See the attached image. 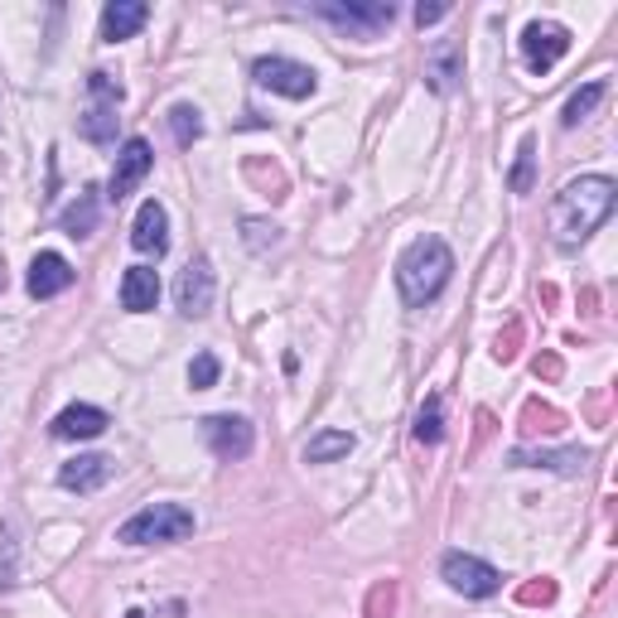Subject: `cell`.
Instances as JSON below:
<instances>
[{
	"label": "cell",
	"mask_w": 618,
	"mask_h": 618,
	"mask_svg": "<svg viewBox=\"0 0 618 618\" xmlns=\"http://www.w3.org/2000/svg\"><path fill=\"white\" fill-rule=\"evenodd\" d=\"M88 92H92V106H88V112H82V121H78V136L92 141V145L116 141V106H121V97H126V88H121L112 72L97 68L92 78H88Z\"/></svg>",
	"instance_id": "4"
},
{
	"label": "cell",
	"mask_w": 618,
	"mask_h": 618,
	"mask_svg": "<svg viewBox=\"0 0 618 618\" xmlns=\"http://www.w3.org/2000/svg\"><path fill=\"white\" fill-rule=\"evenodd\" d=\"M571 54V30L555 20H531L523 30V58L531 72H551L561 58Z\"/></svg>",
	"instance_id": "8"
},
{
	"label": "cell",
	"mask_w": 618,
	"mask_h": 618,
	"mask_svg": "<svg viewBox=\"0 0 618 618\" xmlns=\"http://www.w3.org/2000/svg\"><path fill=\"white\" fill-rule=\"evenodd\" d=\"M450 15V5H416V24L426 30V24H435V20H445Z\"/></svg>",
	"instance_id": "30"
},
{
	"label": "cell",
	"mask_w": 618,
	"mask_h": 618,
	"mask_svg": "<svg viewBox=\"0 0 618 618\" xmlns=\"http://www.w3.org/2000/svg\"><path fill=\"white\" fill-rule=\"evenodd\" d=\"M145 20H150V5H145V0H112V5L102 10V40L106 44L131 40Z\"/></svg>",
	"instance_id": "17"
},
{
	"label": "cell",
	"mask_w": 618,
	"mask_h": 618,
	"mask_svg": "<svg viewBox=\"0 0 618 618\" xmlns=\"http://www.w3.org/2000/svg\"><path fill=\"white\" fill-rule=\"evenodd\" d=\"M523 604H551L555 599V585L551 580H541V585H523V595H517Z\"/></svg>",
	"instance_id": "29"
},
{
	"label": "cell",
	"mask_w": 618,
	"mask_h": 618,
	"mask_svg": "<svg viewBox=\"0 0 618 618\" xmlns=\"http://www.w3.org/2000/svg\"><path fill=\"white\" fill-rule=\"evenodd\" d=\"M618 203V184L609 175H585V179H571L551 203V241L561 251H575L589 233H599L609 223Z\"/></svg>",
	"instance_id": "1"
},
{
	"label": "cell",
	"mask_w": 618,
	"mask_h": 618,
	"mask_svg": "<svg viewBox=\"0 0 618 618\" xmlns=\"http://www.w3.org/2000/svg\"><path fill=\"white\" fill-rule=\"evenodd\" d=\"M517 338H523V324H513V329H507V338L498 334V348H493V358H498V362H513V358H517Z\"/></svg>",
	"instance_id": "28"
},
{
	"label": "cell",
	"mask_w": 618,
	"mask_h": 618,
	"mask_svg": "<svg viewBox=\"0 0 618 618\" xmlns=\"http://www.w3.org/2000/svg\"><path fill=\"white\" fill-rule=\"evenodd\" d=\"M184 537H193V513L184 503H150L116 531V541H126V547H169Z\"/></svg>",
	"instance_id": "3"
},
{
	"label": "cell",
	"mask_w": 618,
	"mask_h": 618,
	"mask_svg": "<svg viewBox=\"0 0 618 618\" xmlns=\"http://www.w3.org/2000/svg\"><path fill=\"white\" fill-rule=\"evenodd\" d=\"M353 435L348 430H319L314 440L305 445V464H334V459H344V454H353Z\"/></svg>",
	"instance_id": "18"
},
{
	"label": "cell",
	"mask_w": 618,
	"mask_h": 618,
	"mask_svg": "<svg viewBox=\"0 0 618 618\" xmlns=\"http://www.w3.org/2000/svg\"><path fill=\"white\" fill-rule=\"evenodd\" d=\"M155 305H160V276H155L150 266H131V271L121 276V310L150 314Z\"/></svg>",
	"instance_id": "15"
},
{
	"label": "cell",
	"mask_w": 618,
	"mask_h": 618,
	"mask_svg": "<svg viewBox=\"0 0 618 618\" xmlns=\"http://www.w3.org/2000/svg\"><path fill=\"white\" fill-rule=\"evenodd\" d=\"M48 430H54V440H97V435L106 430V411L78 402V406H68V411H58Z\"/></svg>",
	"instance_id": "14"
},
{
	"label": "cell",
	"mask_w": 618,
	"mask_h": 618,
	"mask_svg": "<svg viewBox=\"0 0 618 618\" xmlns=\"http://www.w3.org/2000/svg\"><path fill=\"white\" fill-rule=\"evenodd\" d=\"M217 372H223V368H217V358L199 353L189 362V386H193V392H209V386H217Z\"/></svg>",
	"instance_id": "25"
},
{
	"label": "cell",
	"mask_w": 618,
	"mask_h": 618,
	"mask_svg": "<svg viewBox=\"0 0 618 618\" xmlns=\"http://www.w3.org/2000/svg\"><path fill=\"white\" fill-rule=\"evenodd\" d=\"M251 78H257V88L266 92H281V97H295V102H305V97H314V88H319V78H314V68L295 64V58H257L251 64Z\"/></svg>",
	"instance_id": "7"
},
{
	"label": "cell",
	"mask_w": 618,
	"mask_h": 618,
	"mask_svg": "<svg viewBox=\"0 0 618 618\" xmlns=\"http://www.w3.org/2000/svg\"><path fill=\"white\" fill-rule=\"evenodd\" d=\"M450 276H454V251L445 247L440 237L411 241V247L402 251V261H396V290H402V300L411 310L440 300V290L450 285Z\"/></svg>",
	"instance_id": "2"
},
{
	"label": "cell",
	"mask_w": 618,
	"mask_h": 618,
	"mask_svg": "<svg viewBox=\"0 0 618 618\" xmlns=\"http://www.w3.org/2000/svg\"><path fill=\"white\" fill-rule=\"evenodd\" d=\"M131 247L145 251V257H165L169 251V213L160 199H145L136 223H131Z\"/></svg>",
	"instance_id": "12"
},
{
	"label": "cell",
	"mask_w": 618,
	"mask_h": 618,
	"mask_svg": "<svg viewBox=\"0 0 618 618\" xmlns=\"http://www.w3.org/2000/svg\"><path fill=\"white\" fill-rule=\"evenodd\" d=\"M155 169V150H150V141H141V136H131L126 145H121V155H116V169H112V179H106V199L121 203L126 193H136L145 184V175Z\"/></svg>",
	"instance_id": "9"
},
{
	"label": "cell",
	"mask_w": 618,
	"mask_h": 618,
	"mask_svg": "<svg viewBox=\"0 0 618 618\" xmlns=\"http://www.w3.org/2000/svg\"><path fill=\"white\" fill-rule=\"evenodd\" d=\"M314 15L348 30L353 40H372V34H382L396 20V5L392 0H348V5L344 0H329V5H314Z\"/></svg>",
	"instance_id": "5"
},
{
	"label": "cell",
	"mask_w": 618,
	"mask_h": 618,
	"mask_svg": "<svg viewBox=\"0 0 618 618\" xmlns=\"http://www.w3.org/2000/svg\"><path fill=\"white\" fill-rule=\"evenodd\" d=\"M169 131H175V141H179V145H184V150H189V145H193V141H199V136H203V121H199V106H189V102H179V106H175V112H169Z\"/></svg>",
	"instance_id": "22"
},
{
	"label": "cell",
	"mask_w": 618,
	"mask_h": 618,
	"mask_svg": "<svg viewBox=\"0 0 618 618\" xmlns=\"http://www.w3.org/2000/svg\"><path fill=\"white\" fill-rule=\"evenodd\" d=\"M0 290H5V261H0Z\"/></svg>",
	"instance_id": "32"
},
{
	"label": "cell",
	"mask_w": 618,
	"mask_h": 618,
	"mask_svg": "<svg viewBox=\"0 0 618 618\" xmlns=\"http://www.w3.org/2000/svg\"><path fill=\"white\" fill-rule=\"evenodd\" d=\"M541 372H547V378H555V372H561V362H555V358H537V378H541Z\"/></svg>",
	"instance_id": "31"
},
{
	"label": "cell",
	"mask_w": 618,
	"mask_h": 618,
	"mask_svg": "<svg viewBox=\"0 0 618 618\" xmlns=\"http://www.w3.org/2000/svg\"><path fill=\"white\" fill-rule=\"evenodd\" d=\"M523 420H527V426H523L527 435H537V430H541V435H551L555 426H561V416H555L551 406H537V402H531V406L523 411Z\"/></svg>",
	"instance_id": "27"
},
{
	"label": "cell",
	"mask_w": 618,
	"mask_h": 618,
	"mask_svg": "<svg viewBox=\"0 0 618 618\" xmlns=\"http://www.w3.org/2000/svg\"><path fill=\"white\" fill-rule=\"evenodd\" d=\"M203 445L217 454V459H247L251 445H257V430H251L247 416H203Z\"/></svg>",
	"instance_id": "10"
},
{
	"label": "cell",
	"mask_w": 618,
	"mask_h": 618,
	"mask_svg": "<svg viewBox=\"0 0 618 618\" xmlns=\"http://www.w3.org/2000/svg\"><path fill=\"white\" fill-rule=\"evenodd\" d=\"M241 233H247V247L251 251H266V247H276V233H281V227H271V223H261V217H247V223H241Z\"/></svg>",
	"instance_id": "26"
},
{
	"label": "cell",
	"mask_w": 618,
	"mask_h": 618,
	"mask_svg": "<svg viewBox=\"0 0 618 618\" xmlns=\"http://www.w3.org/2000/svg\"><path fill=\"white\" fill-rule=\"evenodd\" d=\"M68 285H72V266L58 257V251H40V257L30 261V295L34 300H54V295H64Z\"/></svg>",
	"instance_id": "13"
},
{
	"label": "cell",
	"mask_w": 618,
	"mask_h": 618,
	"mask_svg": "<svg viewBox=\"0 0 618 618\" xmlns=\"http://www.w3.org/2000/svg\"><path fill=\"white\" fill-rule=\"evenodd\" d=\"M440 575H445V585H450L454 595H464V599H488V595H498V589H503V575L493 571L488 561L469 555V551H450V555H445Z\"/></svg>",
	"instance_id": "6"
},
{
	"label": "cell",
	"mask_w": 618,
	"mask_h": 618,
	"mask_svg": "<svg viewBox=\"0 0 618 618\" xmlns=\"http://www.w3.org/2000/svg\"><path fill=\"white\" fill-rule=\"evenodd\" d=\"M97 213H102V203H97V189H82L78 203L64 213V233L68 237H92L97 233Z\"/></svg>",
	"instance_id": "19"
},
{
	"label": "cell",
	"mask_w": 618,
	"mask_h": 618,
	"mask_svg": "<svg viewBox=\"0 0 618 618\" xmlns=\"http://www.w3.org/2000/svg\"><path fill=\"white\" fill-rule=\"evenodd\" d=\"M531 169H537V141H523L517 145V165H513V179H507V184H513V193H531Z\"/></svg>",
	"instance_id": "23"
},
{
	"label": "cell",
	"mask_w": 618,
	"mask_h": 618,
	"mask_svg": "<svg viewBox=\"0 0 618 618\" xmlns=\"http://www.w3.org/2000/svg\"><path fill=\"white\" fill-rule=\"evenodd\" d=\"M426 78H430V88L435 92H450L454 88V78H459V58H454V48H445L440 58L426 68Z\"/></svg>",
	"instance_id": "24"
},
{
	"label": "cell",
	"mask_w": 618,
	"mask_h": 618,
	"mask_svg": "<svg viewBox=\"0 0 618 618\" xmlns=\"http://www.w3.org/2000/svg\"><path fill=\"white\" fill-rule=\"evenodd\" d=\"M416 440H420V445H440V440H445V402H440V396H430V402L420 406V416H416Z\"/></svg>",
	"instance_id": "21"
},
{
	"label": "cell",
	"mask_w": 618,
	"mask_h": 618,
	"mask_svg": "<svg viewBox=\"0 0 618 618\" xmlns=\"http://www.w3.org/2000/svg\"><path fill=\"white\" fill-rule=\"evenodd\" d=\"M604 92H609V82H585V88H580L571 102H565V112H561V126H580V121H589V112H595V106L604 102Z\"/></svg>",
	"instance_id": "20"
},
{
	"label": "cell",
	"mask_w": 618,
	"mask_h": 618,
	"mask_svg": "<svg viewBox=\"0 0 618 618\" xmlns=\"http://www.w3.org/2000/svg\"><path fill=\"white\" fill-rule=\"evenodd\" d=\"M106 479H112V459L106 454H78L58 469V483H64L68 493H92V488H102Z\"/></svg>",
	"instance_id": "16"
},
{
	"label": "cell",
	"mask_w": 618,
	"mask_h": 618,
	"mask_svg": "<svg viewBox=\"0 0 618 618\" xmlns=\"http://www.w3.org/2000/svg\"><path fill=\"white\" fill-rule=\"evenodd\" d=\"M213 261L209 257H193L184 271H179V285H175V300H179V314L184 319H203V314L213 310Z\"/></svg>",
	"instance_id": "11"
}]
</instances>
